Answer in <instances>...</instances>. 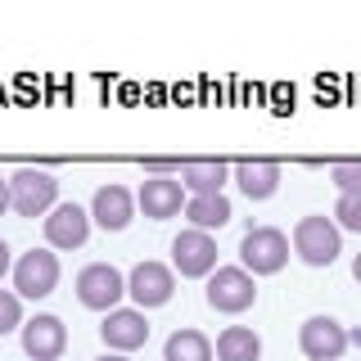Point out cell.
<instances>
[{
    "mask_svg": "<svg viewBox=\"0 0 361 361\" xmlns=\"http://www.w3.org/2000/svg\"><path fill=\"white\" fill-rule=\"evenodd\" d=\"M9 208L18 217H50L59 208V180L45 167H18L9 176Z\"/></svg>",
    "mask_w": 361,
    "mask_h": 361,
    "instance_id": "obj_1",
    "label": "cell"
},
{
    "mask_svg": "<svg viewBox=\"0 0 361 361\" xmlns=\"http://www.w3.org/2000/svg\"><path fill=\"white\" fill-rule=\"evenodd\" d=\"M285 262H289V240H285V231H276V226H253V231L240 240V267L253 280L285 271Z\"/></svg>",
    "mask_w": 361,
    "mask_h": 361,
    "instance_id": "obj_2",
    "label": "cell"
},
{
    "mask_svg": "<svg viewBox=\"0 0 361 361\" xmlns=\"http://www.w3.org/2000/svg\"><path fill=\"white\" fill-rule=\"evenodd\" d=\"M208 307L221 312V316H240L257 302V280L248 276L244 267H217L208 276Z\"/></svg>",
    "mask_w": 361,
    "mask_h": 361,
    "instance_id": "obj_3",
    "label": "cell"
},
{
    "mask_svg": "<svg viewBox=\"0 0 361 361\" xmlns=\"http://www.w3.org/2000/svg\"><path fill=\"white\" fill-rule=\"evenodd\" d=\"M293 253L307 267H330L338 253H343V231L330 217H302L293 226Z\"/></svg>",
    "mask_w": 361,
    "mask_h": 361,
    "instance_id": "obj_4",
    "label": "cell"
},
{
    "mask_svg": "<svg viewBox=\"0 0 361 361\" xmlns=\"http://www.w3.org/2000/svg\"><path fill=\"white\" fill-rule=\"evenodd\" d=\"M127 298V276H122L118 267L109 262H90L82 267V276H77V302L90 312H118V302Z\"/></svg>",
    "mask_w": 361,
    "mask_h": 361,
    "instance_id": "obj_5",
    "label": "cell"
},
{
    "mask_svg": "<svg viewBox=\"0 0 361 361\" xmlns=\"http://www.w3.org/2000/svg\"><path fill=\"white\" fill-rule=\"evenodd\" d=\"M54 285H59V257L50 248H32L14 262V293L18 298H50Z\"/></svg>",
    "mask_w": 361,
    "mask_h": 361,
    "instance_id": "obj_6",
    "label": "cell"
},
{
    "mask_svg": "<svg viewBox=\"0 0 361 361\" xmlns=\"http://www.w3.org/2000/svg\"><path fill=\"white\" fill-rule=\"evenodd\" d=\"M172 267L180 271L185 280H203L217 271V240H212L208 231H180L172 240Z\"/></svg>",
    "mask_w": 361,
    "mask_h": 361,
    "instance_id": "obj_7",
    "label": "cell"
},
{
    "mask_svg": "<svg viewBox=\"0 0 361 361\" xmlns=\"http://www.w3.org/2000/svg\"><path fill=\"white\" fill-rule=\"evenodd\" d=\"M127 293H131V302H135L140 312L172 302V293H176V276H172V267H163V262H140V267H131V276H127Z\"/></svg>",
    "mask_w": 361,
    "mask_h": 361,
    "instance_id": "obj_8",
    "label": "cell"
},
{
    "mask_svg": "<svg viewBox=\"0 0 361 361\" xmlns=\"http://www.w3.org/2000/svg\"><path fill=\"white\" fill-rule=\"evenodd\" d=\"M298 348L307 361H338L348 348V330L334 321V316H307L298 325Z\"/></svg>",
    "mask_w": 361,
    "mask_h": 361,
    "instance_id": "obj_9",
    "label": "cell"
},
{
    "mask_svg": "<svg viewBox=\"0 0 361 361\" xmlns=\"http://www.w3.org/2000/svg\"><path fill=\"white\" fill-rule=\"evenodd\" d=\"M63 348H68V330L59 316L37 312L32 321H23V353L32 361H59Z\"/></svg>",
    "mask_w": 361,
    "mask_h": 361,
    "instance_id": "obj_10",
    "label": "cell"
},
{
    "mask_svg": "<svg viewBox=\"0 0 361 361\" xmlns=\"http://www.w3.org/2000/svg\"><path fill=\"white\" fill-rule=\"evenodd\" d=\"M135 203L145 208L149 221H167V217H176V212L190 203V195H185V185H180V176H145Z\"/></svg>",
    "mask_w": 361,
    "mask_h": 361,
    "instance_id": "obj_11",
    "label": "cell"
},
{
    "mask_svg": "<svg viewBox=\"0 0 361 361\" xmlns=\"http://www.w3.org/2000/svg\"><path fill=\"white\" fill-rule=\"evenodd\" d=\"M41 231H45V244L50 248H68V253H73V248H82L86 235H90V212L82 203H59V208L41 221Z\"/></svg>",
    "mask_w": 361,
    "mask_h": 361,
    "instance_id": "obj_12",
    "label": "cell"
},
{
    "mask_svg": "<svg viewBox=\"0 0 361 361\" xmlns=\"http://www.w3.org/2000/svg\"><path fill=\"white\" fill-rule=\"evenodd\" d=\"M99 334H104V348L109 353H135V348H145V338H149V321H145L140 307H118L104 316V325H99Z\"/></svg>",
    "mask_w": 361,
    "mask_h": 361,
    "instance_id": "obj_13",
    "label": "cell"
},
{
    "mask_svg": "<svg viewBox=\"0 0 361 361\" xmlns=\"http://www.w3.org/2000/svg\"><path fill=\"white\" fill-rule=\"evenodd\" d=\"M135 217V195L127 185H99L95 199H90V221L99 226V231H127Z\"/></svg>",
    "mask_w": 361,
    "mask_h": 361,
    "instance_id": "obj_14",
    "label": "cell"
},
{
    "mask_svg": "<svg viewBox=\"0 0 361 361\" xmlns=\"http://www.w3.org/2000/svg\"><path fill=\"white\" fill-rule=\"evenodd\" d=\"M235 167L226 163V158H185L180 163V185H185L190 199L199 195H221V185L231 180Z\"/></svg>",
    "mask_w": 361,
    "mask_h": 361,
    "instance_id": "obj_15",
    "label": "cell"
},
{
    "mask_svg": "<svg viewBox=\"0 0 361 361\" xmlns=\"http://www.w3.org/2000/svg\"><path fill=\"white\" fill-rule=\"evenodd\" d=\"M231 176L253 203H262V199H271L280 190V163L276 158H244V163H235Z\"/></svg>",
    "mask_w": 361,
    "mask_h": 361,
    "instance_id": "obj_16",
    "label": "cell"
},
{
    "mask_svg": "<svg viewBox=\"0 0 361 361\" xmlns=\"http://www.w3.org/2000/svg\"><path fill=\"white\" fill-rule=\"evenodd\" d=\"M235 212H231V199L226 195H199V199H190L185 203V221L195 226V231H221L226 221H231Z\"/></svg>",
    "mask_w": 361,
    "mask_h": 361,
    "instance_id": "obj_17",
    "label": "cell"
},
{
    "mask_svg": "<svg viewBox=\"0 0 361 361\" xmlns=\"http://www.w3.org/2000/svg\"><path fill=\"white\" fill-rule=\"evenodd\" d=\"M262 357V338L248 325H226L217 334V361H257Z\"/></svg>",
    "mask_w": 361,
    "mask_h": 361,
    "instance_id": "obj_18",
    "label": "cell"
},
{
    "mask_svg": "<svg viewBox=\"0 0 361 361\" xmlns=\"http://www.w3.org/2000/svg\"><path fill=\"white\" fill-rule=\"evenodd\" d=\"M163 361H212V338L203 330H176L163 343Z\"/></svg>",
    "mask_w": 361,
    "mask_h": 361,
    "instance_id": "obj_19",
    "label": "cell"
},
{
    "mask_svg": "<svg viewBox=\"0 0 361 361\" xmlns=\"http://www.w3.org/2000/svg\"><path fill=\"white\" fill-rule=\"evenodd\" d=\"M330 180L338 185V195H361V158H338V163H330Z\"/></svg>",
    "mask_w": 361,
    "mask_h": 361,
    "instance_id": "obj_20",
    "label": "cell"
},
{
    "mask_svg": "<svg viewBox=\"0 0 361 361\" xmlns=\"http://www.w3.org/2000/svg\"><path fill=\"white\" fill-rule=\"evenodd\" d=\"M334 217H338V231H357L361 235V195H338Z\"/></svg>",
    "mask_w": 361,
    "mask_h": 361,
    "instance_id": "obj_21",
    "label": "cell"
},
{
    "mask_svg": "<svg viewBox=\"0 0 361 361\" xmlns=\"http://www.w3.org/2000/svg\"><path fill=\"white\" fill-rule=\"evenodd\" d=\"M9 330H23V298L0 289V334H9Z\"/></svg>",
    "mask_w": 361,
    "mask_h": 361,
    "instance_id": "obj_22",
    "label": "cell"
},
{
    "mask_svg": "<svg viewBox=\"0 0 361 361\" xmlns=\"http://www.w3.org/2000/svg\"><path fill=\"white\" fill-rule=\"evenodd\" d=\"M145 172L149 176H180V163H172V158H145Z\"/></svg>",
    "mask_w": 361,
    "mask_h": 361,
    "instance_id": "obj_23",
    "label": "cell"
},
{
    "mask_svg": "<svg viewBox=\"0 0 361 361\" xmlns=\"http://www.w3.org/2000/svg\"><path fill=\"white\" fill-rule=\"evenodd\" d=\"M9 271H14V257H9V244H5V240H0V280H5V276H9Z\"/></svg>",
    "mask_w": 361,
    "mask_h": 361,
    "instance_id": "obj_24",
    "label": "cell"
},
{
    "mask_svg": "<svg viewBox=\"0 0 361 361\" xmlns=\"http://www.w3.org/2000/svg\"><path fill=\"white\" fill-rule=\"evenodd\" d=\"M5 212H9V180L0 176V217H5Z\"/></svg>",
    "mask_w": 361,
    "mask_h": 361,
    "instance_id": "obj_25",
    "label": "cell"
},
{
    "mask_svg": "<svg viewBox=\"0 0 361 361\" xmlns=\"http://www.w3.org/2000/svg\"><path fill=\"white\" fill-rule=\"evenodd\" d=\"M348 343H357V348H361V325H357V330H348Z\"/></svg>",
    "mask_w": 361,
    "mask_h": 361,
    "instance_id": "obj_26",
    "label": "cell"
},
{
    "mask_svg": "<svg viewBox=\"0 0 361 361\" xmlns=\"http://www.w3.org/2000/svg\"><path fill=\"white\" fill-rule=\"evenodd\" d=\"M99 361H131V357H122V353H104Z\"/></svg>",
    "mask_w": 361,
    "mask_h": 361,
    "instance_id": "obj_27",
    "label": "cell"
},
{
    "mask_svg": "<svg viewBox=\"0 0 361 361\" xmlns=\"http://www.w3.org/2000/svg\"><path fill=\"white\" fill-rule=\"evenodd\" d=\"M353 276H357V285H361V253H357V262H353Z\"/></svg>",
    "mask_w": 361,
    "mask_h": 361,
    "instance_id": "obj_28",
    "label": "cell"
}]
</instances>
